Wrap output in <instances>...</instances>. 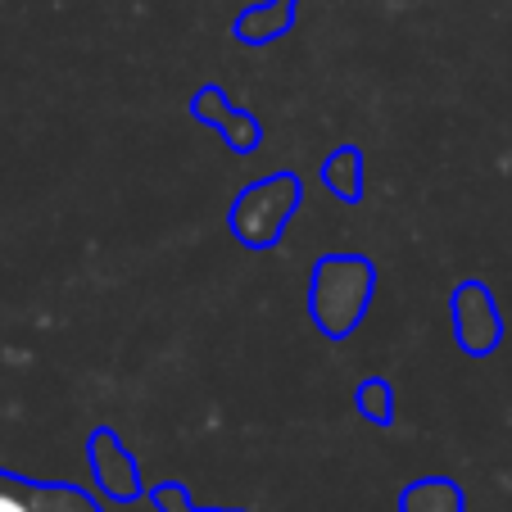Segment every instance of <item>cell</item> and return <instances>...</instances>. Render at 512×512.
<instances>
[{
  "label": "cell",
  "instance_id": "obj_5",
  "mask_svg": "<svg viewBox=\"0 0 512 512\" xmlns=\"http://www.w3.org/2000/svg\"><path fill=\"white\" fill-rule=\"evenodd\" d=\"M191 114L200 118V123H209L213 132H223V141L232 145L236 155H250L254 145H259V136H263L259 118H250L245 109H236L218 87H200V91H195Z\"/></svg>",
  "mask_w": 512,
  "mask_h": 512
},
{
  "label": "cell",
  "instance_id": "obj_9",
  "mask_svg": "<svg viewBox=\"0 0 512 512\" xmlns=\"http://www.w3.org/2000/svg\"><path fill=\"white\" fill-rule=\"evenodd\" d=\"M150 503H155L159 512H245V508H200V503L191 499V490H186V485H177V481L155 485Z\"/></svg>",
  "mask_w": 512,
  "mask_h": 512
},
{
  "label": "cell",
  "instance_id": "obj_4",
  "mask_svg": "<svg viewBox=\"0 0 512 512\" xmlns=\"http://www.w3.org/2000/svg\"><path fill=\"white\" fill-rule=\"evenodd\" d=\"M87 458H91V476H96V485H100V494H105V499L136 503L145 494L141 467H136V458L127 454V445L118 440L114 431H109V426H100V431L91 435Z\"/></svg>",
  "mask_w": 512,
  "mask_h": 512
},
{
  "label": "cell",
  "instance_id": "obj_6",
  "mask_svg": "<svg viewBox=\"0 0 512 512\" xmlns=\"http://www.w3.org/2000/svg\"><path fill=\"white\" fill-rule=\"evenodd\" d=\"M295 23V0H263L259 10H245L236 19V41L245 46H268V41L286 37Z\"/></svg>",
  "mask_w": 512,
  "mask_h": 512
},
{
  "label": "cell",
  "instance_id": "obj_8",
  "mask_svg": "<svg viewBox=\"0 0 512 512\" xmlns=\"http://www.w3.org/2000/svg\"><path fill=\"white\" fill-rule=\"evenodd\" d=\"M322 182L340 195V200H358L363 195V155L354 145H340L336 155L322 164Z\"/></svg>",
  "mask_w": 512,
  "mask_h": 512
},
{
  "label": "cell",
  "instance_id": "obj_2",
  "mask_svg": "<svg viewBox=\"0 0 512 512\" xmlns=\"http://www.w3.org/2000/svg\"><path fill=\"white\" fill-rule=\"evenodd\" d=\"M295 209H300V182L290 173H277V177H268V182L250 186V191L232 204L236 241L250 245V250H268V245H277V236L286 232Z\"/></svg>",
  "mask_w": 512,
  "mask_h": 512
},
{
  "label": "cell",
  "instance_id": "obj_10",
  "mask_svg": "<svg viewBox=\"0 0 512 512\" xmlns=\"http://www.w3.org/2000/svg\"><path fill=\"white\" fill-rule=\"evenodd\" d=\"M358 408H363L372 422H390V386L386 381H368V386H358Z\"/></svg>",
  "mask_w": 512,
  "mask_h": 512
},
{
  "label": "cell",
  "instance_id": "obj_1",
  "mask_svg": "<svg viewBox=\"0 0 512 512\" xmlns=\"http://www.w3.org/2000/svg\"><path fill=\"white\" fill-rule=\"evenodd\" d=\"M372 281H377V272L363 259L318 263V272H313V300H327L331 295V304L313 309V318H318V327L327 336H349L354 331L358 313L368 309V300H372Z\"/></svg>",
  "mask_w": 512,
  "mask_h": 512
},
{
  "label": "cell",
  "instance_id": "obj_3",
  "mask_svg": "<svg viewBox=\"0 0 512 512\" xmlns=\"http://www.w3.org/2000/svg\"><path fill=\"white\" fill-rule=\"evenodd\" d=\"M0 512H105L100 499L68 481H32L0 472Z\"/></svg>",
  "mask_w": 512,
  "mask_h": 512
},
{
  "label": "cell",
  "instance_id": "obj_7",
  "mask_svg": "<svg viewBox=\"0 0 512 512\" xmlns=\"http://www.w3.org/2000/svg\"><path fill=\"white\" fill-rule=\"evenodd\" d=\"M399 512H463V490L445 476H426V481H413L404 490Z\"/></svg>",
  "mask_w": 512,
  "mask_h": 512
}]
</instances>
